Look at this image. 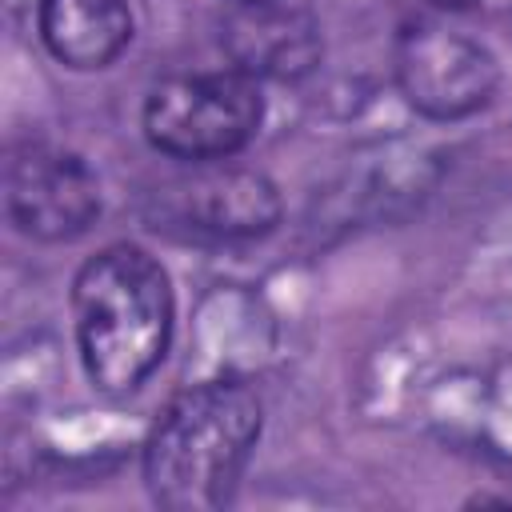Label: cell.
Segmentation results:
<instances>
[{"label":"cell","instance_id":"cell-2","mask_svg":"<svg viewBox=\"0 0 512 512\" xmlns=\"http://www.w3.org/2000/svg\"><path fill=\"white\" fill-rule=\"evenodd\" d=\"M76 344L100 392H132L164 360L172 332V288L164 268L136 244L96 252L72 284Z\"/></svg>","mask_w":512,"mask_h":512},{"label":"cell","instance_id":"cell-9","mask_svg":"<svg viewBox=\"0 0 512 512\" xmlns=\"http://www.w3.org/2000/svg\"><path fill=\"white\" fill-rule=\"evenodd\" d=\"M432 4H440V8H460V4H472V0H432Z\"/></svg>","mask_w":512,"mask_h":512},{"label":"cell","instance_id":"cell-5","mask_svg":"<svg viewBox=\"0 0 512 512\" xmlns=\"http://www.w3.org/2000/svg\"><path fill=\"white\" fill-rule=\"evenodd\" d=\"M4 204L20 232L36 240H72L96 220L100 188L80 156L48 144H28L8 160Z\"/></svg>","mask_w":512,"mask_h":512},{"label":"cell","instance_id":"cell-1","mask_svg":"<svg viewBox=\"0 0 512 512\" xmlns=\"http://www.w3.org/2000/svg\"><path fill=\"white\" fill-rule=\"evenodd\" d=\"M260 436V400L240 380H204L172 396L144 444V480L172 512L220 508Z\"/></svg>","mask_w":512,"mask_h":512},{"label":"cell","instance_id":"cell-4","mask_svg":"<svg viewBox=\"0 0 512 512\" xmlns=\"http://www.w3.org/2000/svg\"><path fill=\"white\" fill-rule=\"evenodd\" d=\"M396 84L416 112L432 120H460L488 104L496 88V60L468 32L440 20H416L396 40Z\"/></svg>","mask_w":512,"mask_h":512},{"label":"cell","instance_id":"cell-10","mask_svg":"<svg viewBox=\"0 0 512 512\" xmlns=\"http://www.w3.org/2000/svg\"><path fill=\"white\" fill-rule=\"evenodd\" d=\"M236 4H260V0H236Z\"/></svg>","mask_w":512,"mask_h":512},{"label":"cell","instance_id":"cell-6","mask_svg":"<svg viewBox=\"0 0 512 512\" xmlns=\"http://www.w3.org/2000/svg\"><path fill=\"white\" fill-rule=\"evenodd\" d=\"M164 216L172 224H184V232L248 236L264 232L276 220V192L256 172L204 168L164 192Z\"/></svg>","mask_w":512,"mask_h":512},{"label":"cell","instance_id":"cell-3","mask_svg":"<svg viewBox=\"0 0 512 512\" xmlns=\"http://www.w3.org/2000/svg\"><path fill=\"white\" fill-rule=\"evenodd\" d=\"M264 116L256 76L240 68L172 76L148 92L144 132L152 148L176 160L212 164L240 152Z\"/></svg>","mask_w":512,"mask_h":512},{"label":"cell","instance_id":"cell-7","mask_svg":"<svg viewBox=\"0 0 512 512\" xmlns=\"http://www.w3.org/2000/svg\"><path fill=\"white\" fill-rule=\"evenodd\" d=\"M228 44H232L236 68L248 76L288 80L308 72L320 56V36L312 16L280 0L240 4V12L228 24Z\"/></svg>","mask_w":512,"mask_h":512},{"label":"cell","instance_id":"cell-8","mask_svg":"<svg viewBox=\"0 0 512 512\" xmlns=\"http://www.w3.org/2000/svg\"><path fill=\"white\" fill-rule=\"evenodd\" d=\"M40 36L68 68H104L132 40L128 0H40Z\"/></svg>","mask_w":512,"mask_h":512}]
</instances>
